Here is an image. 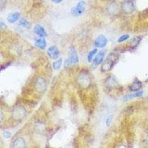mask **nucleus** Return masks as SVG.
<instances>
[{"mask_svg":"<svg viewBox=\"0 0 148 148\" xmlns=\"http://www.w3.org/2000/svg\"><path fill=\"white\" fill-rule=\"evenodd\" d=\"M119 58V55L116 53L115 52H111L109 53V55L106 58V59L104 60L102 66H101V71L103 72H107L109 71L114 66V65L116 64V62Z\"/></svg>","mask_w":148,"mask_h":148,"instance_id":"nucleus-1","label":"nucleus"},{"mask_svg":"<svg viewBox=\"0 0 148 148\" xmlns=\"http://www.w3.org/2000/svg\"><path fill=\"white\" fill-rule=\"evenodd\" d=\"M78 84L81 88H88L92 84L90 74L87 71H83L78 76Z\"/></svg>","mask_w":148,"mask_h":148,"instance_id":"nucleus-2","label":"nucleus"},{"mask_svg":"<svg viewBox=\"0 0 148 148\" xmlns=\"http://www.w3.org/2000/svg\"><path fill=\"white\" fill-rule=\"evenodd\" d=\"M68 54V58H66L64 62L65 67L71 66V65L77 64L79 62V56H78V53H77V51L75 47H71Z\"/></svg>","mask_w":148,"mask_h":148,"instance_id":"nucleus-3","label":"nucleus"},{"mask_svg":"<svg viewBox=\"0 0 148 148\" xmlns=\"http://www.w3.org/2000/svg\"><path fill=\"white\" fill-rule=\"evenodd\" d=\"M26 115V109L22 105H18L12 111V117L14 120L20 121Z\"/></svg>","mask_w":148,"mask_h":148,"instance_id":"nucleus-4","label":"nucleus"},{"mask_svg":"<svg viewBox=\"0 0 148 148\" xmlns=\"http://www.w3.org/2000/svg\"><path fill=\"white\" fill-rule=\"evenodd\" d=\"M121 10L125 14H132L135 11V5L133 0H125L121 3Z\"/></svg>","mask_w":148,"mask_h":148,"instance_id":"nucleus-5","label":"nucleus"},{"mask_svg":"<svg viewBox=\"0 0 148 148\" xmlns=\"http://www.w3.org/2000/svg\"><path fill=\"white\" fill-rule=\"evenodd\" d=\"M86 8V3L84 1H80L78 3V4L76 5L75 8H73L71 9V15L74 16H79L80 15H82L84 12L85 11Z\"/></svg>","mask_w":148,"mask_h":148,"instance_id":"nucleus-6","label":"nucleus"},{"mask_svg":"<svg viewBox=\"0 0 148 148\" xmlns=\"http://www.w3.org/2000/svg\"><path fill=\"white\" fill-rule=\"evenodd\" d=\"M105 54H106V51L105 50L100 51V52L96 54L95 58H94V59H93V62H92V69L95 68L96 66H98L99 65L103 63V62L104 60V58H105Z\"/></svg>","mask_w":148,"mask_h":148,"instance_id":"nucleus-7","label":"nucleus"},{"mask_svg":"<svg viewBox=\"0 0 148 148\" xmlns=\"http://www.w3.org/2000/svg\"><path fill=\"white\" fill-rule=\"evenodd\" d=\"M47 88V84L45 82V80L42 78H38L36 80V83H35V89L37 92L39 93H42L46 90Z\"/></svg>","mask_w":148,"mask_h":148,"instance_id":"nucleus-8","label":"nucleus"},{"mask_svg":"<svg viewBox=\"0 0 148 148\" xmlns=\"http://www.w3.org/2000/svg\"><path fill=\"white\" fill-rule=\"evenodd\" d=\"M108 43V39L104 36V35H100L96 38V40L94 41V45L96 46V48L103 49L106 46V45Z\"/></svg>","mask_w":148,"mask_h":148,"instance_id":"nucleus-9","label":"nucleus"},{"mask_svg":"<svg viewBox=\"0 0 148 148\" xmlns=\"http://www.w3.org/2000/svg\"><path fill=\"white\" fill-rule=\"evenodd\" d=\"M107 12L110 16H116L119 12V6L115 2H112L107 6Z\"/></svg>","mask_w":148,"mask_h":148,"instance_id":"nucleus-10","label":"nucleus"},{"mask_svg":"<svg viewBox=\"0 0 148 148\" xmlns=\"http://www.w3.org/2000/svg\"><path fill=\"white\" fill-rule=\"evenodd\" d=\"M49 57L52 59H57L60 56V52H59V49L57 48L56 46L52 45L48 49V51H47Z\"/></svg>","mask_w":148,"mask_h":148,"instance_id":"nucleus-11","label":"nucleus"},{"mask_svg":"<svg viewBox=\"0 0 148 148\" xmlns=\"http://www.w3.org/2000/svg\"><path fill=\"white\" fill-rule=\"evenodd\" d=\"M12 147L16 148H24L26 147V143L23 138H16L12 142Z\"/></svg>","mask_w":148,"mask_h":148,"instance_id":"nucleus-12","label":"nucleus"},{"mask_svg":"<svg viewBox=\"0 0 148 148\" xmlns=\"http://www.w3.org/2000/svg\"><path fill=\"white\" fill-rule=\"evenodd\" d=\"M143 94V91H138V92H134V93L132 94H129V95H125L122 97V100L123 101H128L130 100L131 99H134V98H138V97H141Z\"/></svg>","mask_w":148,"mask_h":148,"instance_id":"nucleus-13","label":"nucleus"},{"mask_svg":"<svg viewBox=\"0 0 148 148\" xmlns=\"http://www.w3.org/2000/svg\"><path fill=\"white\" fill-rule=\"evenodd\" d=\"M142 86H143V83L141 82L140 80L136 79L135 81H134L131 85H130V90L131 92H138V91H140V89L142 88Z\"/></svg>","mask_w":148,"mask_h":148,"instance_id":"nucleus-14","label":"nucleus"},{"mask_svg":"<svg viewBox=\"0 0 148 148\" xmlns=\"http://www.w3.org/2000/svg\"><path fill=\"white\" fill-rule=\"evenodd\" d=\"M34 32L36 33V35L40 37H46L47 36V33L45 32V30L44 28L40 25H36L34 28Z\"/></svg>","mask_w":148,"mask_h":148,"instance_id":"nucleus-15","label":"nucleus"},{"mask_svg":"<svg viewBox=\"0 0 148 148\" xmlns=\"http://www.w3.org/2000/svg\"><path fill=\"white\" fill-rule=\"evenodd\" d=\"M20 20V14L19 12H13L8 16V21L11 24H14Z\"/></svg>","mask_w":148,"mask_h":148,"instance_id":"nucleus-16","label":"nucleus"},{"mask_svg":"<svg viewBox=\"0 0 148 148\" xmlns=\"http://www.w3.org/2000/svg\"><path fill=\"white\" fill-rule=\"evenodd\" d=\"M34 45L37 48H39L40 49H42V50H44L46 48V41L44 39V37H40L39 39H37L35 41Z\"/></svg>","mask_w":148,"mask_h":148,"instance_id":"nucleus-17","label":"nucleus"},{"mask_svg":"<svg viewBox=\"0 0 148 148\" xmlns=\"http://www.w3.org/2000/svg\"><path fill=\"white\" fill-rule=\"evenodd\" d=\"M106 85L108 86V88H114L115 86L117 85V82H116V78L114 76H109L108 79H106Z\"/></svg>","mask_w":148,"mask_h":148,"instance_id":"nucleus-18","label":"nucleus"},{"mask_svg":"<svg viewBox=\"0 0 148 148\" xmlns=\"http://www.w3.org/2000/svg\"><path fill=\"white\" fill-rule=\"evenodd\" d=\"M141 40H142V37L141 36H135V37H134L132 40H131V46H132L133 48H136L137 46L139 45L140 43Z\"/></svg>","mask_w":148,"mask_h":148,"instance_id":"nucleus-19","label":"nucleus"},{"mask_svg":"<svg viewBox=\"0 0 148 148\" xmlns=\"http://www.w3.org/2000/svg\"><path fill=\"white\" fill-rule=\"evenodd\" d=\"M96 53H97V49H92V51H90V52H89V53H88V62H92L94 57L96 56Z\"/></svg>","mask_w":148,"mask_h":148,"instance_id":"nucleus-20","label":"nucleus"},{"mask_svg":"<svg viewBox=\"0 0 148 148\" xmlns=\"http://www.w3.org/2000/svg\"><path fill=\"white\" fill-rule=\"evenodd\" d=\"M62 58H59L57 61H55L53 63V68L54 70H59L62 66Z\"/></svg>","mask_w":148,"mask_h":148,"instance_id":"nucleus-21","label":"nucleus"},{"mask_svg":"<svg viewBox=\"0 0 148 148\" xmlns=\"http://www.w3.org/2000/svg\"><path fill=\"white\" fill-rule=\"evenodd\" d=\"M19 25L21 27H24V28H29L30 27V23L28 22V20H26L25 19H21L19 20Z\"/></svg>","mask_w":148,"mask_h":148,"instance_id":"nucleus-22","label":"nucleus"},{"mask_svg":"<svg viewBox=\"0 0 148 148\" xmlns=\"http://www.w3.org/2000/svg\"><path fill=\"white\" fill-rule=\"evenodd\" d=\"M129 38H130V36H129L128 34H125V35H122V36H121L118 39H117V42L118 43H121V42H124L126 40H128Z\"/></svg>","mask_w":148,"mask_h":148,"instance_id":"nucleus-23","label":"nucleus"},{"mask_svg":"<svg viewBox=\"0 0 148 148\" xmlns=\"http://www.w3.org/2000/svg\"><path fill=\"white\" fill-rule=\"evenodd\" d=\"M7 5V0H0V9L3 11Z\"/></svg>","mask_w":148,"mask_h":148,"instance_id":"nucleus-24","label":"nucleus"},{"mask_svg":"<svg viewBox=\"0 0 148 148\" xmlns=\"http://www.w3.org/2000/svg\"><path fill=\"white\" fill-rule=\"evenodd\" d=\"M111 122H112V116H108V117L106 118V121H105L106 125H107V126H109L110 124H111Z\"/></svg>","mask_w":148,"mask_h":148,"instance_id":"nucleus-25","label":"nucleus"},{"mask_svg":"<svg viewBox=\"0 0 148 148\" xmlns=\"http://www.w3.org/2000/svg\"><path fill=\"white\" fill-rule=\"evenodd\" d=\"M3 137L5 138H10L12 137V133L8 132V131H5L3 133Z\"/></svg>","mask_w":148,"mask_h":148,"instance_id":"nucleus-26","label":"nucleus"},{"mask_svg":"<svg viewBox=\"0 0 148 148\" xmlns=\"http://www.w3.org/2000/svg\"><path fill=\"white\" fill-rule=\"evenodd\" d=\"M62 1V0H52V2L55 3H60Z\"/></svg>","mask_w":148,"mask_h":148,"instance_id":"nucleus-27","label":"nucleus"},{"mask_svg":"<svg viewBox=\"0 0 148 148\" xmlns=\"http://www.w3.org/2000/svg\"><path fill=\"white\" fill-rule=\"evenodd\" d=\"M6 28V25L4 24V23L3 22V21H1V28Z\"/></svg>","mask_w":148,"mask_h":148,"instance_id":"nucleus-28","label":"nucleus"},{"mask_svg":"<svg viewBox=\"0 0 148 148\" xmlns=\"http://www.w3.org/2000/svg\"><path fill=\"white\" fill-rule=\"evenodd\" d=\"M133 1H134V0H133Z\"/></svg>","mask_w":148,"mask_h":148,"instance_id":"nucleus-29","label":"nucleus"}]
</instances>
